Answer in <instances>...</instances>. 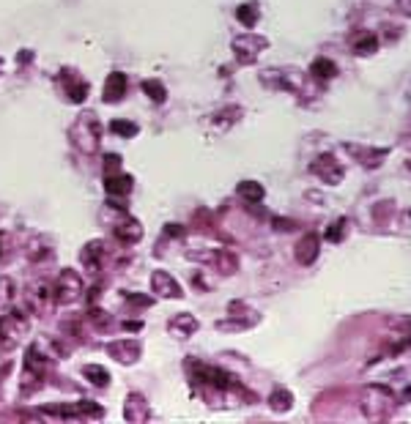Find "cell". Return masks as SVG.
<instances>
[{
    "label": "cell",
    "instance_id": "6da1fadb",
    "mask_svg": "<svg viewBox=\"0 0 411 424\" xmlns=\"http://www.w3.org/2000/svg\"><path fill=\"white\" fill-rule=\"evenodd\" d=\"M28 326L30 323L19 309H11L8 315H3L0 318V354H11L28 334Z\"/></svg>",
    "mask_w": 411,
    "mask_h": 424
},
{
    "label": "cell",
    "instance_id": "7a4b0ae2",
    "mask_svg": "<svg viewBox=\"0 0 411 424\" xmlns=\"http://www.w3.org/2000/svg\"><path fill=\"white\" fill-rule=\"evenodd\" d=\"M99 140H102V126H99L96 115H93V113H82L80 121L71 126V142H74L82 153H93L96 145H99Z\"/></svg>",
    "mask_w": 411,
    "mask_h": 424
},
{
    "label": "cell",
    "instance_id": "3957f363",
    "mask_svg": "<svg viewBox=\"0 0 411 424\" xmlns=\"http://www.w3.org/2000/svg\"><path fill=\"white\" fill-rule=\"evenodd\" d=\"M266 47H269V39H264V36H258V33H241V36H236L233 44H230L236 61L244 64V66L255 64L258 55H261Z\"/></svg>",
    "mask_w": 411,
    "mask_h": 424
},
{
    "label": "cell",
    "instance_id": "277c9868",
    "mask_svg": "<svg viewBox=\"0 0 411 424\" xmlns=\"http://www.w3.org/2000/svg\"><path fill=\"white\" fill-rule=\"evenodd\" d=\"M395 403V397L384 389V386H367L365 397H362V414L367 419H384L390 414V405Z\"/></svg>",
    "mask_w": 411,
    "mask_h": 424
},
{
    "label": "cell",
    "instance_id": "5b68a950",
    "mask_svg": "<svg viewBox=\"0 0 411 424\" xmlns=\"http://www.w3.org/2000/svg\"><path fill=\"white\" fill-rule=\"evenodd\" d=\"M310 173H313L321 184H329V186H338L342 181V175H345L342 164L332 156V153H321V156L310 164Z\"/></svg>",
    "mask_w": 411,
    "mask_h": 424
},
{
    "label": "cell",
    "instance_id": "8992f818",
    "mask_svg": "<svg viewBox=\"0 0 411 424\" xmlns=\"http://www.w3.org/2000/svg\"><path fill=\"white\" fill-rule=\"evenodd\" d=\"M261 79L264 85L277 88V90H293V93L302 90V71L296 69H269L261 74Z\"/></svg>",
    "mask_w": 411,
    "mask_h": 424
},
{
    "label": "cell",
    "instance_id": "52a82bcc",
    "mask_svg": "<svg viewBox=\"0 0 411 424\" xmlns=\"http://www.w3.org/2000/svg\"><path fill=\"white\" fill-rule=\"evenodd\" d=\"M82 296V280H80V274L77 271H61V277H58V285H55V290H53V298L58 301V304H71V301H77Z\"/></svg>",
    "mask_w": 411,
    "mask_h": 424
},
{
    "label": "cell",
    "instance_id": "ba28073f",
    "mask_svg": "<svg viewBox=\"0 0 411 424\" xmlns=\"http://www.w3.org/2000/svg\"><path fill=\"white\" fill-rule=\"evenodd\" d=\"M318 252H321V238H318V233H304L302 238H299V244H296V263L299 266H313L316 260H318Z\"/></svg>",
    "mask_w": 411,
    "mask_h": 424
},
{
    "label": "cell",
    "instance_id": "9c48e42d",
    "mask_svg": "<svg viewBox=\"0 0 411 424\" xmlns=\"http://www.w3.org/2000/svg\"><path fill=\"white\" fill-rule=\"evenodd\" d=\"M345 151L365 167H378L387 159V148H367V145H356V142H345Z\"/></svg>",
    "mask_w": 411,
    "mask_h": 424
},
{
    "label": "cell",
    "instance_id": "30bf717a",
    "mask_svg": "<svg viewBox=\"0 0 411 424\" xmlns=\"http://www.w3.org/2000/svg\"><path fill=\"white\" fill-rule=\"evenodd\" d=\"M107 354L121 364H135L140 358V343L137 340H116L107 345Z\"/></svg>",
    "mask_w": 411,
    "mask_h": 424
},
{
    "label": "cell",
    "instance_id": "8fae6325",
    "mask_svg": "<svg viewBox=\"0 0 411 424\" xmlns=\"http://www.w3.org/2000/svg\"><path fill=\"white\" fill-rule=\"evenodd\" d=\"M151 287H154V293H159V296H165V298H181V296H184L181 285L176 282L167 271H154V274H151Z\"/></svg>",
    "mask_w": 411,
    "mask_h": 424
},
{
    "label": "cell",
    "instance_id": "7c38bea8",
    "mask_svg": "<svg viewBox=\"0 0 411 424\" xmlns=\"http://www.w3.org/2000/svg\"><path fill=\"white\" fill-rule=\"evenodd\" d=\"M167 331H170L173 337H179V340H187V337H192V334L198 331V320H195V315H190V312L176 315V318L167 323Z\"/></svg>",
    "mask_w": 411,
    "mask_h": 424
},
{
    "label": "cell",
    "instance_id": "4fadbf2b",
    "mask_svg": "<svg viewBox=\"0 0 411 424\" xmlns=\"http://www.w3.org/2000/svg\"><path fill=\"white\" fill-rule=\"evenodd\" d=\"M124 93H127V74L113 71V74L107 77V82H104V102H107V104L121 102Z\"/></svg>",
    "mask_w": 411,
    "mask_h": 424
},
{
    "label": "cell",
    "instance_id": "5bb4252c",
    "mask_svg": "<svg viewBox=\"0 0 411 424\" xmlns=\"http://www.w3.org/2000/svg\"><path fill=\"white\" fill-rule=\"evenodd\" d=\"M113 233H116V238H118V241H124V244H135V241L143 238L140 222L129 219V216H124V222H118V224L113 227Z\"/></svg>",
    "mask_w": 411,
    "mask_h": 424
},
{
    "label": "cell",
    "instance_id": "9a60e30c",
    "mask_svg": "<svg viewBox=\"0 0 411 424\" xmlns=\"http://www.w3.org/2000/svg\"><path fill=\"white\" fill-rule=\"evenodd\" d=\"M351 50H354V55L367 58V55H373V52L378 50V36L370 33V30H365V33H359V36L351 41Z\"/></svg>",
    "mask_w": 411,
    "mask_h": 424
},
{
    "label": "cell",
    "instance_id": "2e32d148",
    "mask_svg": "<svg viewBox=\"0 0 411 424\" xmlns=\"http://www.w3.org/2000/svg\"><path fill=\"white\" fill-rule=\"evenodd\" d=\"M104 189H107V195H113V197H127L129 192H132V178L129 175H107L104 178Z\"/></svg>",
    "mask_w": 411,
    "mask_h": 424
},
{
    "label": "cell",
    "instance_id": "e0dca14e",
    "mask_svg": "<svg viewBox=\"0 0 411 424\" xmlns=\"http://www.w3.org/2000/svg\"><path fill=\"white\" fill-rule=\"evenodd\" d=\"M236 195L247 203V206H255V203H261L264 200V186L258 184V181H241L239 186H236Z\"/></svg>",
    "mask_w": 411,
    "mask_h": 424
},
{
    "label": "cell",
    "instance_id": "ac0fdd59",
    "mask_svg": "<svg viewBox=\"0 0 411 424\" xmlns=\"http://www.w3.org/2000/svg\"><path fill=\"white\" fill-rule=\"evenodd\" d=\"M124 416H127L129 422H145V419H148V405H145V400H143L140 394H129V397H127Z\"/></svg>",
    "mask_w": 411,
    "mask_h": 424
},
{
    "label": "cell",
    "instance_id": "d6986e66",
    "mask_svg": "<svg viewBox=\"0 0 411 424\" xmlns=\"http://www.w3.org/2000/svg\"><path fill=\"white\" fill-rule=\"evenodd\" d=\"M102 255H104V241H91V244H85V249H82V255H80V260H82V266L85 269H99V260H102Z\"/></svg>",
    "mask_w": 411,
    "mask_h": 424
},
{
    "label": "cell",
    "instance_id": "ffe728a7",
    "mask_svg": "<svg viewBox=\"0 0 411 424\" xmlns=\"http://www.w3.org/2000/svg\"><path fill=\"white\" fill-rule=\"evenodd\" d=\"M25 369H28L33 378H44V372H47V358L39 354V348H36V345L28 351V358H25Z\"/></svg>",
    "mask_w": 411,
    "mask_h": 424
},
{
    "label": "cell",
    "instance_id": "44dd1931",
    "mask_svg": "<svg viewBox=\"0 0 411 424\" xmlns=\"http://www.w3.org/2000/svg\"><path fill=\"white\" fill-rule=\"evenodd\" d=\"M211 263H217V269H219L222 274H233V271L239 269V258H236L230 249H217Z\"/></svg>",
    "mask_w": 411,
    "mask_h": 424
},
{
    "label": "cell",
    "instance_id": "7402d4cb",
    "mask_svg": "<svg viewBox=\"0 0 411 424\" xmlns=\"http://www.w3.org/2000/svg\"><path fill=\"white\" fill-rule=\"evenodd\" d=\"M310 74H313L316 79H321V82H329V79L338 74V66H335L329 58H316L313 66H310Z\"/></svg>",
    "mask_w": 411,
    "mask_h": 424
},
{
    "label": "cell",
    "instance_id": "603a6c76",
    "mask_svg": "<svg viewBox=\"0 0 411 424\" xmlns=\"http://www.w3.org/2000/svg\"><path fill=\"white\" fill-rule=\"evenodd\" d=\"M236 19H239L244 28H255L258 19H261V11H258L255 3H241V6L236 8Z\"/></svg>",
    "mask_w": 411,
    "mask_h": 424
},
{
    "label": "cell",
    "instance_id": "cb8c5ba5",
    "mask_svg": "<svg viewBox=\"0 0 411 424\" xmlns=\"http://www.w3.org/2000/svg\"><path fill=\"white\" fill-rule=\"evenodd\" d=\"M269 405H272V411H277V414H285V411L293 408V394L288 389H274L272 397H269Z\"/></svg>",
    "mask_w": 411,
    "mask_h": 424
},
{
    "label": "cell",
    "instance_id": "d4e9b609",
    "mask_svg": "<svg viewBox=\"0 0 411 424\" xmlns=\"http://www.w3.org/2000/svg\"><path fill=\"white\" fill-rule=\"evenodd\" d=\"M82 375H85L91 383H96V386H107V380H110V372H107L104 367H99V364H85V367H82Z\"/></svg>",
    "mask_w": 411,
    "mask_h": 424
},
{
    "label": "cell",
    "instance_id": "484cf974",
    "mask_svg": "<svg viewBox=\"0 0 411 424\" xmlns=\"http://www.w3.org/2000/svg\"><path fill=\"white\" fill-rule=\"evenodd\" d=\"M345 233H348V219H335L332 224H329V230L324 233V238L327 241H332V244H340L342 238H345Z\"/></svg>",
    "mask_w": 411,
    "mask_h": 424
},
{
    "label": "cell",
    "instance_id": "4316f807",
    "mask_svg": "<svg viewBox=\"0 0 411 424\" xmlns=\"http://www.w3.org/2000/svg\"><path fill=\"white\" fill-rule=\"evenodd\" d=\"M143 90L151 96V102H159V104H162V102L167 99V90H165V85H162L159 79H145V82H143Z\"/></svg>",
    "mask_w": 411,
    "mask_h": 424
},
{
    "label": "cell",
    "instance_id": "83f0119b",
    "mask_svg": "<svg viewBox=\"0 0 411 424\" xmlns=\"http://www.w3.org/2000/svg\"><path fill=\"white\" fill-rule=\"evenodd\" d=\"M110 132L113 135H118V137H124V140H129V137H135L137 135V124H132V121H113L110 124Z\"/></svg>",
    "mask_w": 411,
    "mask_h": 424
},
{
    "label": "cell",
    "instance_id": "f1b7e54d",
    "mask_svg": "<svg viewBox=\"0 0 411 424\" xmlns=\"http://www.w3.org/2000/svg\"><path fill=\"white\" fill-rule=\"evenodd\" d=\"M239 115H241V110H239V107H228V110H222V113H217V115H214V124L228 129L230 124H236V121H239Z\"/></svg>",
    "mask_w": 411,
    "mask_h": 424
},
{
    "label": "cell",
    "instance_id": "f546056e",
    "mask_svg": "<svg viewBox=\"0 0 411 424\" xmlns=\"http://www.w3.org/2000/svg\"><path fill=\"white\" fill-rule=\"evenodd\" d=\"M66 90H68V99L77 102V104L85 102V96H88V85H85V82H77L74 77H71V85H68Z\"/></svg>",
    "mask_w": 411,
    "mask_h": 424
},
{
    "label": "cell",
    "instance_id": "4dcf8cb0",
    "mask_svg": "<svg viewBox=\"0 0 411 424\" xmlns=\"http://www.w3.org/2000/svg\"><path fill=\"white\" fill-rule=\"evenodd\" d=\"M11 296H14V282L8 277H0V309L11 301Z\"/></svg>",
    "mask_w": 411,
    "mask_h": 424
},
{
    "label": "cell",
    "instance_id": "1f68e13d",
    "mask_svg": "<svg viewBox=\"0 0 411 424\" xmlns=\"http://www.w3.org/2000/svg\"><path fill=\"white\" fill-rule=\"evenodd\" d=\"M118 170H121V156L107 153V156H104V175H116Z\"/></svg>",
    "mask_w": 411,
    "mask_h": 424
},
{
    "label": "cell",
    "instance_id": "d6a6232c",
    "mask_svg": "<svg viewBox=\"0 0 411 424\" xmlns=\"http://www.w3.org/2000/svg\"><path fill=\"white\" fill-rule=\"evenodd\" d=\"M91 320L96 323V329H107V326H110V318H107V312H102V309H91Z\"/></svg>",
    "mask_w": 411,
    "mask_h": 424
},
{
    "label": "cell",
    "instance_id": "836d02e7",
    "mask_svg": "<svg viewBox=\"0 0 411 424\" xmlns=\"http://www.w3.org/2000/svg\"><path fill=\"white\" fill-rule=\"evenodd\" d=\"M395 8H398L401 14L411 17V0H395Z\"/></svg>",
    "mask_w": 411,
    "mask_h": 424
},
{
    "label": "cell",
    "instance_id": "e575fe53",
    "mask_svg": "<svg viewBox=\"0 0 411 424\" xmlns=\"http://www.w3.org/2000/svg\"><path fill=\"white\" fill-rule=\"evenodd\" d=\"M274 227H277V230H293V222H288V219H274Z\"/></svg>",
    "mask_w": 411,
    "mask_h": 424
},
{
    "label": "cell",
    "instance_id": "d590c367",
    "mask_svg": "<svg viewBox=\"0 0 411 424\" xmlns=\"http://www.w3.org/2000/svg\"><path fill=\"white\" fill-rule=\"evenodd\" d=\"M124 329H129V331H140V329H143V320H127Z\"/></svg>",
    "mask_w": 411,
    "mask_h": 424
},
{
    "label": "cell",
    "instance_id": "8d00e7d4",
    "mask_svg": "<svg viewBox=\"0 0 411 424\" xmlns=\"http://www.w3.org/2000/svg\"><path fill=\"white\" fill-rule=\"evenodd\" d=\"M167 235H181V227L179 224H167Z\"/></svg>",
    "mask_w": 411,
    "mask_h": 424
},
{
    "label": "cell",
    "instance_id": "74e56055",
    "mask_svg": "<svg viewBox=\"0 0 411 424\" xmlns=\"http://www.w3.org/2000/svg\"><path fill=\"white\" fill-rule=\"evenodd\" d=\"M96 298H99V287H91V293H88V301H91V304H93V301H96Z\"/></svg>",
    "mask_w": 411,
    "mask_h": 424
},
{
    "label": "cell",
    "instance_id": "f35d334b",
    "mask_svg": "<svg viewBox=\"0 0 411 424\" xmlns=\"http://www.w3.org/2000/svg\"><path fill=\"white\" fill-rule=\"evenodd\" d=\"M409 216H411V213H409Z\"/></svg>",
    "mask_w": 411,
    "mask_h": 424
}]
</instances>
